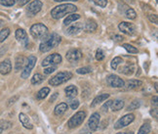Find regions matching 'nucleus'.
Listing matches in <instances>:
<instances>
[{
    "label": "nucleus",
    "instance_id": "7",
    "mask_svg": "<svg viewBox=\"0 0 158 134\" xmlns=\"http://www.w3.org/2000/svg\"><path fill=\"white\" fill-rule=\"evenodd\" d=\"M62 63V56L58 53H54L49 55L42 61V66L43 67H50V66H56Z\"/></svg>",
    "mask_w": 158,
    "mask_h": 134
},
{
    "label": "nucleus",
    "instance_id": "46",
    "mask_svg": "<svg viewBox=\"0 0 158 134\" xmlns=\"http://www.w3.org/2000/svg\"><path fill=\"white\" fill-rule=\"evenodd\" d=\"M18 98H19V97H18V96H16V97H14L13 99H11V100L9 101V105H11V104H14V103H15L14 101H15V100H17Z\"/></svg>",
    "mask_w": 158,
    "mask_h": 134
},
{
    "label": "nucleus",
    "instance_id": "27",
    "mask_svg": "<svg viewBox=\"0 0 158 134\" xmlns=\"http://www.w3.org/2000/svg\"><path fill=\"white\" fill-rule=\"evenodd\" d=\"M49 92H50V89L48 88V87H43V88H41L38 92H37V94H36V98L37 99H39V100H42V99H44L45 97L49 94Z\"/></svg>",
    "mask_w": 158,
    "mask_h": 134
},
{
    "label": "nucleus",
    "instance_id": "41",
    "mask_svg": "<svg viewBox=\"0 0 158 134\" xmlns=\"http://www.w3.org/2000/svg\"><path fill=\"white\" fill-rule=\"evenodd\" d=\"M111 103H112V101L111 100H109V101H107L106 104H104V106H102V110L104 112H106L107 110H108V108L111 106Z\"/></svg>",
    "mask_w": 158,
    "mask_h": 134
},
{
    "label": "nucleus",
    "instance_id": "39",
    "mask_svg": "<svg viewBox=\"0 0 158 134\" xmlns=\"http://www.w3.org/2000/svg\"><path fill=\"white\" fill-rule=\"evenodd\" d=\"M55 71H56V67L50 66V67H48V68H46L44 70V75H50V74H52V72H54Z\"/></svg>",
    "mask_w": 158,
    "mask_h": 134
},
{
    "label": "nucleus",
    "instance_id": "49",
    "mask_svg": "<svg viewBox=\"0 0 158 134\" xmlns=\"http://www.w3.org/2000/svg\"><path fill=\"white\" fill-rule=\"evenodd\" d=\"M116 134H134L133 132H118Z\"/></svg>",
    "mask_w": 158,
    "mask_h": 134
},
{
    "label": "nucleus",
    "instance_id": "31",
    "mask_svg": "<svg viewBox=\"0 0 158 134\" xmlns=\"http://www.w3.org/2000/svg\"><path fill=\"white\" fill-rule=\"evenodd\" d=\"M150 129L151 127L148 123H144L141 126V128H139L138 134H148L150 132Z\"/></svg>",
    "mask_w": 158,
    "mask_h": 134
},
{
    "label": "nucleus",
    "instance_id": "24",
    "mask_svg": "<svg viewBox=\"0 0 158 134\" xmlns=\"http://www.w3.org/2000/svg\"><path fill=\"white\" fill-rule=\"evenodd\" d=\"M124 107V101L123 100H115V101H112L111 103V110L114 112V111H120L121 109H123Z\"/></svg>",
    "mask_w": 158,
    "mask_h": 134
},
{
    "label": "nucleus",
    "instance_id": "47",
    "mask_svg": "<svg viewBox=\"0 0 158 134\" xmlns=\"http://www.w3.org/2000/svg\"><path fill=\"white\" fill-rule=\"evenodd\" d=\"M56 2H63V1H78V0H55Z\"/></svg>",
    "mask_w": 158,
    "mask_h": 134
},
{
    "label": "nucleus",
    "instance_id": "13",
    "mask_svg": "<svg viewBox=\"0 0 158 134\" xmlns=\"http://www.w3.org/2000/svg\"><path fill=\"white\" fill-rule=\"evenodd\" d=\"M100 123V114L99 113H94L88 121V127L91 131H96L99 127Z\"/></svg>",
    "mask_w": 158,
    "mask_h": 134
},
{
    "label": "nucleus",
    "instance_id": "3",
    "mask_svg": "<svg viewBox=\"0 0 158 134\" xmlns=\"http://www.w3.org/2000/svg\"><path fill=\"white\" fill-rule=\"evenodd\" d=\"M30 34L34 39H42L48 34V28L41 23L34 24L30 28Z\"/></svg>",
    "mask_w": 158,
    "mask_h": 134
},
{
    "label": "nucleus",
    "instance_id": "35",
    "mask_svg": "<svg viewBox=\"0 0 158 134\" xmlns=\"http://www.w3.org/2000/svg\"><path fill=\"white\" fill-rule=\"evenodd\" d=\"M76 71L79 75H86V74H90V72L92 71V69H91L90 67H84V68L78 69Z\"/></svg>",
    "mask_w": 158,
    "mask_h": 134
},
{
    "label": "nucleus",
    "instance_id": "19",
    "mask_svg": "<svg viewBox=\"0 0 158 134\" xmlns=\"http://www.w3.org/2000/svg\"><path fill=\"white\" fill-rule=\"evenodd\" d=\"M26 62H27V59L23 57V56H18L16 58V63H15V70L16 71H21L23 67L26 65Z\"/></svg>",
    "mask_w": 158,
    "mask_h": 134
},
{
    "label": "nucleus",
    "instance_id": "21",
    "mask_svg": "<svg viewBox=\"0 0 158 134\" xmlns=\"http://www.w3.org/2000/svg\"><path fill=\"white\" fill-rule=\"evenodd\" d=\"M66 110H68V104H65V103H60V104L56 106L54 112H55V115L60 117V115H64L66 112Z\"/></svg>",
    "mask_w": 158,
    "mask_h": 134
},
{
    "label": "nucleus",
    "instance_id": "45",
    "mask_svg": "<svg viewBox=\"0 0 158 134\" xmlns=\"http://www.w3.org/2000/svg\"><path fill=\"white\" fill-rule=\"evenodd\" d=\"M57 97H58V93H54V94H53V96L50 98V102H54L55 100H56Z\"/></svg>",
    "mask_w": 158,
    "mask_h": 134
},
{
    "label": "nucleus",
    "instance_id": "1",
    "mask_svg": "<svg viewBox=\"0 0 158 134\" xmlns=\"http://www.w3.org/2000/svg\"><path fill=\"white\" fill-rule=\"evenodd\" d=\"M42 42L40 43V46H39V50L41 52H48L50 51L53 48L57 47L60 40H62V37L58 34V33H51V34H47L45 37L42 38Z\"/></svg>",
    "mask_w": 158,
    "mask_h": 134
},
{
    "label": "nucleus",
    "instance_id": "44",
    "mask_svg": "<svg viewBox=\"0 0 158 134\" xmlns=\"http://www.w3.org/2000/svg\"><path fill=\"white\" fill-rule=\"evenodd\" d=\"M124 38L122 37V36H120V35H114L113 36V40L115 41H122Z\"/></svg>",
    "mask_w": 158,
    "mask_h": 134
},
{
    "label": "nucleus",
    "instance_id": "50",
    "mask_svg": "<svg viewBox=\"0 0 158 134\" xmlns=\"http://www.w3.org/2000/svg\"><path fill=\"white\" fill-rule=\"evenodd\" d=\"M4 24H5V22H4L3 20L0 19V27H3V26H4Z\"/></svg>",
    "mask_w": 158,
    "mask_h": 134
},
{
    "label": "nucleus",
    "instance_id": "23",
    "mask_svg": "<svg viewBox=\"0 0 158 134\" xmlns=\"http://www.w3.org/2000/svg\"><path fill=\"white\" fill-rule=\"evenodd\" d=\"M109 97V94H100L99 96H97L96 98L93 100V102H92V104H91V107L92 108H94V107H96L97 105H99V104H101L102 102H104V101H106L107 98Z\"/></svg>",
    "mask_w": 158,
    "mask_h": 134
},
{
    "label": "nucleus",
    "instance_id": "52",
    "mask_svg": "<svg viewBox=\"0 0 158 134\" xmlns=\"http://www.w3.org/2000/svg\"><path fill=\"white\" fill-rule=\"evenodd\" d=\"M2 130H3V129L1 128V127H0V133H1V132H2Z\"/></svg>",
    "mask_w": 158,
    "mask_h": 134
},
{
    "label": "nucleus",
    "instance_id": "33",
    "mask_svg": "<svg viewBox=\"0 0 158 134\" xmlns=\"http://www.w3.org/2000/svg\"><path fill=\"white\" fill-rule=\"evenodd\" d=\"M121 63H123L122 59H121L120 57H115V58L111 61V68H112L113 70H116V69H117V67H118Z\"/></svg>",
    "mask_w": 158,
    "mask_h": 134
},
{
    "label": "nucleus",
    "instance_id": "29",
    "mask_svg": "<svg viewBox=\"0 0 158 134\" xmlns=\"http://www.w3.org/2000/svg\"><path fill=\"white\" fill-rule=\"evenodd\" d=\"M9 34H10V28H3L1 32H0V43L7 38L9 36Z\"/></svg>",
    "mask_w": 158,
    "mask_h": 134
},
{
    "label": "nucleus",
    "instance_id": "43",
    "mask_svg": "<svg viewBox=\"0 0 158 134\" xmlns=\"http://www.w3.org/2000/svg\"><path fill=\"white\" fill-rule=\"evenodd\" d=\"M29 1H30V0H17L18 4H19L20 6H23V5H26V4H27Z\"/></svg>",
    "mask_w": 158,
    "mask_h": 134
},
{
    "label": "nucleus",
    "instance_id": "20",
    "mask_svg": "<svg viewBox=\"0 0 158 134\" xmlns=\"http://www.w3.org/2000/svg\"><path fill=\"white\" fill-rule=\"evenodd\" d=\"M64 91H65L66 97H69V98H70V99L76 97V95L78 93V90H77L76 86H74V85H69V86H68L64 89Z\"/></svg>",
    "mask_w": 158,
    "mask_h": 134
},
{
    "label": "nucleus",
    "instance_id": "8",
    "mask_svg": "<svg viewBox=\"0 0 158 134\" xmlns=\"http://www.w3.org/2000/svg\"><path fill=\"white\" fill-rule=\"evenodd\" d=\"M42 6H43V3H42L40 0H33L32 2H30L27 8V12L29 16H35L36 14H38L39 12L42 9Z\"/></svg>",
    "mask_w": 158,
    "mask_h": 134
},
{
    "label": "nucleus",
    "instance_id": "26",
    "mask_svg": "<svg viewBox=\"0 0 158 134\" xmlns=\"http://www.w3.org/2000/svg\"><path fill=\"white\" fill-rule=\"evenodd\" d=\"M79 19H80V15H79V14H72V15L68 16V18L64 20V24L65 26H70L72 23L79 20Z\"/></svg>",
    "mask_w": 158,
    "mask_h": 134
},
{
    "label": "nucleus",
    "instance_id": "4",
    "mask_svg": "<svg viewBox=\"0 0 158 134\" xmlns=\"http://www.w3.org/2000/svg\"><path fill=\"white\" fill-rule=\"evenodd\" d=\"M71 77H72V74L70 71H60L51 78L49 80V83L52 86H58V85H60L69 80Z\"/></svg>",
    "mask_w": 158,
    "mask_h": 134
},
{
    "label": "nucleus",
    "instance_id": "2",
    "mask_svg": "<svg viewBox=\"0 0 158 134\" xmlns=\"http://www.w3.org/2000/svg\"><path fill=\"white\" fill-rule=\"evenodd\" d=\"M76 11H77V7L75 5L66 3V4H62V5L57 6V7H55L51 11V16L53 19L59 20L60 18L64 17L65 15L73 13V12H76Z\"/></svg>",
    "mask_w": 158,
    "mask_h": 134
},
{
    "label": "nucleus",
    "instance_id": "51",
    "mask_svg": "<svg viewBox=\"0 0 158 134\" xmlns=\"http://www.w3.org/2000/svg\"><path fill=\"white\" fill-rule=\"evenodd\" d=\"M82 134H93V133H90V132H87V131H84V133L82 132Z\"/></svg>",
    "mask_w": 158,
    "mask_h": 134
},
{
    "label": "nucleus",
    "instance_id": "9",
    "mask_svg": "<svg viewBox=\"0 0 158 134\" xmlns=\"http://www.w3.org/2000/svg\"><path fill=\"white\" fill-rule=\"evenodd\" d=\"M106 82L110 87H114V88H121L124 87L125 82L122 78H120L118 76L115 75H110L106 77Z\"/></svg>",
    "mask_w": 158,
    "mask_h": 134
},
{
    "label": "nucleus",
    "instance_id": "12",
    "mask_svg": "<svg viewBox=\"0 0 158 134\" xmlns=\"http://www.w3.org/2000/svg\"><path fill=\"white\" fill-rule=\"evenodd\" d=\"M82 58V53L78 49H70L66 53V60L70 63H77Z\"/></svg>",
    "mask_w": 158,
    "mask_h": 134
},
{
    "label": "nucleus",
    "instance_id": "14",
    "mask_svg": "<svg viewBox=\"0 0 158 134\" xmlns=\"http://www.w3.org/2000/svg\"><path fill=\"white\" fill-rule=\"evenodd\" d=\"M16 38L18 41H20L23 46H27L28 43L27 34L26 32V30L23 28H18L16 30Z\"/></svg>",
    "mask_w": 158,
    "mask_h": 134
},
{
    "label": "nucleus",
    "instance_id": "22",
    "mask_svg": "<svg viewBox=\"0 0 158 134\" xmlns=\"http://www.w3.org/2000/svg\"><path fill=\"white\" fill-rule=\"evenodd\" d=\"M142 83H143V82H142L141 80H129L128 82H127L126 85H124V86H125V89H126V90H132V89L137 88L138 86H141Z\"/></svg>",
    "mask_w": 158,
    "mask_h": 134
},
{
    "label": "nucleus",
    "instance_id": "11",
    "mask_svg": "<svg viewBox=\"0 0 158 134\" xmlns=\"http://www.w3.org/2000/svg\"><path fill=\"white\" fill-rule=\"evenodd\" d=\"M120 32H122L125 34H128V35H134L136 32V27L134 24L128 23V22H122L119 24L118 26Z\"/></svg>",
    "mask_w": 158,
    "mask_h": 134
},
{
    "label": "nucleus",
    "instance_id": "37",
    "mask_svg": "<svg viewBox=\"0 0 158 134\" xmlns=\"http://www.w3.org/2000/svg\"><path fill=\"white\" fill-rule=\"evenodd\" d=\"M90 1H92L93 3L100 6L102 8H105L107 5V0H90Z\"/></svg>",
    "mask_w": 158,
    "mask_h": 134
},
{
    "label": "nucleus",
    "instance_id": "34",
    "mask_svg": "<svg viewBox=\"0 0 158 134\" xmlns=\"http://www.w3.org/2000/svg\"><path fill=\"white\" fill-rule=\"evenodd\" d=\"M126 16H127V18H128V19H130V20H135L136 18H137L136 12L134 11L133 9H131V8L127 9V11H126Z\"/></svg>",
    "mask_w": 158,
    "mask_h": 134
},
{
    "label": "nucleus",
    "instance_id": "6",
    "mask_svg": "<svg viewBox=\"0 0 158 134\" xmlns=\"http://www.w3.org/2000/svg\"><path fill=\"white\" fill-rule=\"evenodd\" d=\"M36 57L31 55V56H29L27 59V62H26V65L23 67V71H22V78H27L30 75V72H31L32 69L34 68V66L36 64Z\"/></svg>",
    "mask_w": 158,
    "mask_h": 134
},
{
    "label": "nucleus",
    "instance_id": "16",
    "mask_svg": "<svg viewBox=\"0 0 158 134\" xmlns=\"http://www.w3.org/2000/svg\"><path fill=\"white\" fill-rule=\"evenodd\" d=\"M12 71V64L11 61L6 59L3 62L0 63V74L1 75H8Z\"/></svg>",
    "mask_w": 158,
    "mask_h": 134
},
{
    "label": "nucleus",
    "instance_id": "36",
    "mask_svg": "<svg viewBox=\"0 0 158 134\" xmlns=\"http://www.w3.org/2000/svg\"><path fill=\"white\" fill-rule=\"evenodd\" d=\"M17 0H0V4L3 6H7V7H11V6L15 5Z\"/></svg>",
    "mask_w": 158,
    "mask_h": 134
},
{
    "label": "nucleus",
    "instance_id": "15",
    "mask_svg": "<svg viewBox=\"0 0 158 134\" xmlns=\"http://www.w3.org/2000/svg\"><path fill=\"white\" fill-rule=\"evenodd\" d=\"M83 24L82 23H76V24H73V25L69 26V28L66 29V34L69 35H75L77 33H79L83 29Z\"/></svg>",
    "mask_w": 158,
    "mask_h": 134
},
{
    "label": "nucleus",
    "instance_id": "10",
    "mask_svg": "<svg viewBox=\"0 0 158 134\" xmlns=\"http://www.w3.org/2000/svg\"><path fill=\"white\" fill-rule=\"evenodd\" d=\"M134 119H135V115L133 114H128L124 115V117L121 118L119 120H117V123L114 124V128L115 129H120L122 127H125L127 125H129L131 123H133Z\"/></svg>",
    "mask_w": 158,
    "mask_h": 134
},
{
    "label": "nucleus",
    "instance_id": "32",
    "mask_svg": "<svg viewBox=\"0 0 158 134\" xmlns=\"http://www.w3.org/2000/svg\"><path fill=\"white\" fill-rule=\"evenodd\" d=\"M139 107H141V101H139V100H135V101H133L131 104L129 105V107L127 108V110H128V111H133V110H137Z\"/></svg>",
    "mask_w": 158,
    "mask_h": 134
},
{
    "label": "nucleus",
    "instance_id": "17",
    "mask_svg": "<svg viewBox=\"0 0 158 134\" xmlns=\"http://www.w3.org/2000/svg\"><path fill=\"white\" fill-rule=\"evenodd\" d=\"M98 28V24H97L96 21H94L93 19H90L86 22L84 26V29L86 32H94Z\"/></svg>",
    "mask_w": 158,
    "mask_h": 134
},
{
    "label": "nucleus",
    "instance_id": "48",
    "mask_svg": "<svg viewBox=\"0 0 158 134\" xmlns=\"http://www.w3.org/2000/svg\"><path fill=\"white\" fill-rule=\"evenodd\" d=\"M123 1L129 3V4H134V0H123Z\"/></svg>",
    "mask_w": 158,
    "mask_h": 134
},
{
    "label": "nucleus",
    "instance_id": "28",
    "mask_svg": "<svg viewBox=\"0 0 158 134\" xmlns=\"http://www.w3.org/2000/svg\"><path fill=\"white\" fill-rule=\"evenodd\" d=\"M44 80V76L40 74H35L31 78V83L33 85H38Z\"/></svg>",
    "mask_w": 158,
    "mask_h": 134
},
{
    "label": "nucleus",
    "instance_id": "5",
    "mask_svg": "<svg viewBox=\"0 0 158 134\" xmlns=\"http://www.w3.org/2000/svg\"><path fill=\"white\" fill-rule=\"evenodd\" d=\"M85 118H86V113L83 111L77 112L74 115H72V118L69 120V123H68L69 127V128H75V127H78L79 125L82 124Z\"/></svg>",
    "mask_w": 158,
    "mask_h": 134
},
{
    "label": "nucleus",
    "instance_id": "25",
    "mask_svg": "<svg viewBox=\"0 0 158 134\" xmlns=\"http://www.w3.org/2000/svg\"><path fill=\"white\" fill-rule=\"evenodd\" d=\"M134 71H135V66L134 65H126L123 67V68H121L120 72H122V74H124L126 76H131V75H133Z\"/></svg>",
    "mask_w": 158,
    "mask_h": 134
},
{
    "label": "nucleus",
    "instance_id": "38",
    "mask_svg": "<svg viewBox=\"0 0 158 134\" xmlns=\"http://www.w3.org/2000/svg\"><path fill=\"white\" fill-rule=\"evenodd\" d=\"M96 59L98 61H102L105 59V53L102 49H98L96 52Z\"/></svg>",
    "mask_w": 158,
    "mask_h": 134
},
{
    "label": "nucleus",
    "instance_id": "30",
    "mask_svg": "<svg viewBox=\"0 0 158 134\" xmlns=\"http://www.w3.org/2000/svg\"><path fill=\"white\" fill-rule=\"evenodd\" d=\"M123 48L126 50V51H128L129 53H131V54H137L138 52H139V50L137 49L136 47H134L133 45H131V44H128V43H124L123 45Z\"/></svg>",
    "mask_w": 158,
    "mask_h": 134
},
{
    "label": "nucleus",
    "instance_id": "40",
    "mask_svg": "<svg viewBox=\"0 0 158 134\" xmlns=\"http://www.w3.org/2000/svg\"><path fill=\"white\" fill-rule=\"evenodd\" d=\"M69 106L72 110H76L79 107V101L78 100H71L69 102Z\"/></svg>",
    "mask_w": 158,
    "mask_h": 134
},
{
    "label": "nucleus",
    "instance_id": "42",
    "mask_svg": "<svg viewBox=\"0 0 158 134\" xmlns=\"http://www.w3.org/2000/svg\"><path fill=\"white\" fill-rule=\"evenodd\" d=\"M148 19L151 23H153V24H157L158 20H157V15H149L148 16Z\"/></svg>",
    "mask_w": 158,
    "mask_h": 134
},
{
    "label": "nucleus",
    "instance_id": "18",
    "mask_svg": "<svg viewBox=\"0 0 158 134\" xmlns=\"http://www.w3.org/2000/svg\"><path fill=\"white\" fill-rule=\"evenodd\" d=\"M19 119H20V121H21V123L26 127V128L27 129H32L33 128V125L32 123H30V119H28V117L26 115V114H23L21 113L19 115Z\"/></svg>",
    "mask_w": 158,
    "mask_h": 134
}]
</instances>
